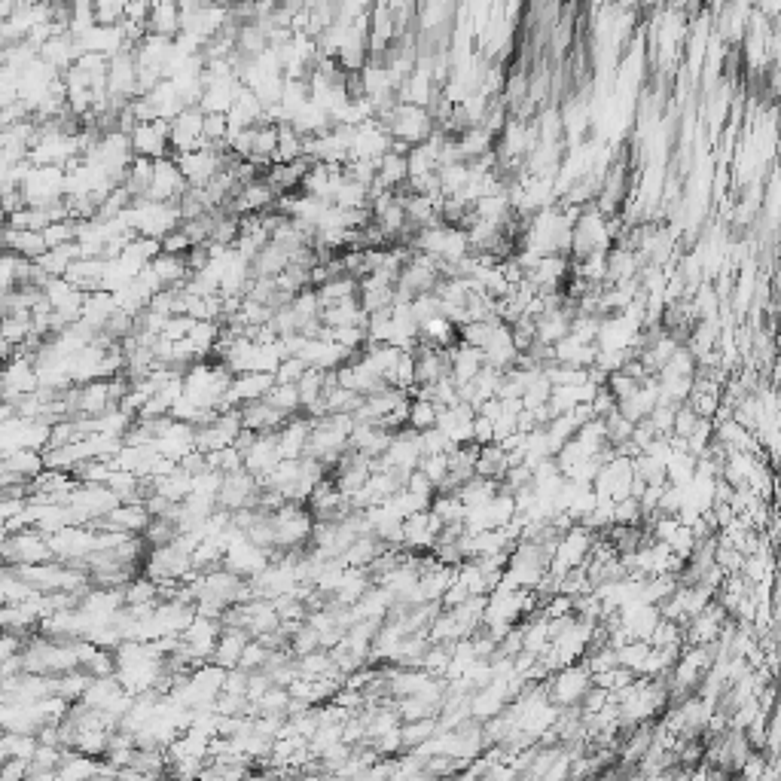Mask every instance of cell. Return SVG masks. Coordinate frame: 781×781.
<instances>
[{
	"mask_svg": "<svg viewBox=\"0 0 781 781\" xmlns=\"http://www.w3.org/2000/svg\"><path fill=\"white\" fill-rule=\"evenodd\" d=\"M336 382H339L342 388L360 394V397H370V394H379L382 388H388V385L382 382V376L364 360V354H357L351 364H345V367L336 373Z\"/></svg>",
	"mask_w": 781,
	"mask_h": 781,
	"instance_id": "cell-23",
	"label": "cell"
},
{
	"mask_svg": "<svg viewBox=\"0 0 781 781\" xmlns=\"http://www.w3.org/2000/svg\"><path fill=\"white\" fill-rule=\"evenodd\" d=\"M123 220L135 229V235L153 238V242H165L171 232L184 226V217H180L177 205H165V202H153V199H135L132 208L123 214Z\"/></svg>",
	"mask_w": 781,
	"mask_h": 781,
	"instance_id": "cell-2",
	"label": "cell"
},
{
	"mask_svg": "<svg viewBox=\"0 0 781 781\" xmlns=\"http://www.w3.org/2000/svg\"><path fill=\"white\" fill-rule=\"evenodd\" d=\"M391 440H394V431H388V428H382V425H370V422H360V425H357V422H354L351 452H360V455H367V458L379 461V458L388 452Z\"/></svg>",
	"mask_w": 781,
	"mask_h": 781,
	"instance_id": "cell-27",
	"label": "cell"
},
{
	"mask_svg": "<svg viewBox=\"0 0 781 781\" xmlns=\"http://www.w3.org/2000/svg\"><path fill=\"white\" fill-rule=\"evenodd\" d=\"M275 409H281L284 415H299L303 412V397H299V388L296 385H275L266 397Z\"/></svg>",
	"mask_w": 781,
	"mask_h": 781,
	"instance_id": "cell-43",
	"label": "cell"
},
{
	"mask_svg": "<svg viewBox=\"0 0 781 781\" xmlns=\"http://www.w3.org/2000/svg\"><path fill=\"white\" fill-rule=\"evenodd\" d=\"M119 504H123V501H119L107 486H80L77 489V495L71 498V510H74V516H77V522L80 525H98L101 519H107Z\"/></svg>",
	"mask_w": 781,
	"mask_h": 781,
	"instance_id": "cell-12",
	"label": "cell"
},
{
	"mask_svg": "<svg viewBox=\"0 0 781 781\" xmlns=\"http://www.w3.org/2000/svg\"><path fill=\"white\" fill-rule=\"evenodd\" d=\"M4 245H7V254H16V257L31 260V263H37L49 251L43 232H34V229H7Z\"/></svg>",
	"mask_w": 781,
	"mask_h": 781,
	"instance_id": "cell-30",
	"label": "cell"
},
{
	"mask_svg": "<svg viewBox=\"0 0 781 781\" xmlns=\"http://www.w3.org/2000/svg\"><path fill=\"white\" fill-rule=\"evenodd\" d=\"M80 257H83L80 245H65V248H52V251H46V254L37 260V266H40L49 278H65L68 269H71Z\"/></svg>",
	"mask_w": 781,
	"mask_h": 781,
	"instance_id": "cell-37",
	"label": "cell"
},
{
	"mask_svg": "<svg viewBox=\"0 0 781 781\" xmlns=\"http://www.w3.org/2000/svg\"><path fill=\"white\" fill-rule=\"evenodd\" d=\"M104 269H107V260L104 257H80L71 269H68V281L77 284L83 293H95L101 290V281H104Z\"/></svg>",
	"mask_w": 781,
	"mask_h": 781,
	"instance_id": "cell-33",
	"label": "cell"
},
{
	"mask_svg": "<svg viewBox=\"0 0 781 781\" xmlns=\"http://www.w3.org/2000/svg\"><path fill=\"white\" fill-rule=\"evenodd\" d=\"M385 129L391 132V138H394V144H400V147H406V150H412V147H418V144H425V141H431L434 135H437V119L431 116V110L428 107H418V104H397L385 119Z\"/></svg>",
	"mask_w": 781,
	"mask_h": 781,
	"instance_id": "cell-3",
	"label": "cell"
},
{
	"mask_svg": "<svg viewBox=\"0 0 781 781\" xmlns=\"http://www.w3.org/2000/svg\"><path fill=\"white\" fill-rule=\"evenodd\" d=\"M104 769V760L86 757L80 751H65L58 763V781H95Z\"/></svg>",
	"mask_w": 781,
	"mask_h": 781,
	"instance_id": "cell-32",
	"label": "cell"
},
{
	"mask_svg": "<svg viewBox=\"0 0 781 781\" xmlns=\"http://www.w3.org/2000/svg\"><path fill=\"white\" fill-rule=\"evenodd\" d=\"M40 391V376L34 367V357L19 354L13 360H7L4 370V403H19L22 397H31Z\"/></svg>",
	"mask_w": 781,
	"mask_h": 781,
	"instance_id": "cell-17",
	"label": "cell"
},
{
	"mask_svg": "<svg viewBox=\"0 0 781 781\" xmlns=\"http://www.w3.org/2000/svg\"><path fill=\"white\" fill-rule=\"evenodd\" d=\"M272 525H275L278 553H306L312 547V534H315L318 519L312 516V510H306V504L287 501L278 513H272Z\"/></svg>",
	"mask_w": 781,
	"mask_h": 781,
	"instance_id": "cell-1",
	"label": "cell"
},
{
	"mask_svg": "<svg viewBox=\"0 0 781 781\" xmlns=\"http://www.w3.org/2000/svg\"><path fill=\"white\" fill-rule=\"evenodd\" d=\"M190 193V184L184 171H180V165L174 162V156L168 159H159L156 162V177H153V187H150V196L153 202H165V205H180V199H184Z\"/></svg>",
	"mask_w": 781,
	"mask_h": 781,
	"instance_id": "cell-18",
	"label": "cell"
},
{
	"mask_svg": "<svg viewBox=\"0 0 781 781\" xmlns=\"http://www.w3.org/2000/svg\"><path fill=\"white\" fill-rule=\"evenodd\" d=\"M290 254L284 251V248H278V245H266L257 257H254V278H278L281 272H287V266H290Z\"/></svg>",
	"mask_w": 781,
	"mask_h": 781,
	"instance_id": "cell-39",
	"label": "cell"
},
{
	"mask_svg": "<svg viewBox=\"0 0 781 781\" xmlns=\"http://www.w3.org/2000/svg\"><path fill=\"white\" fill-rule=\"evenodd\" d=\"M312 428L315 418H309L306 412L293 415L290 422L278 431V449L284 455V461H299L309 452V440H312Z\"/></svg>",
	"mask_w": 781,
	"mask_h": 781,
	"instance_id": "cell-22",
	"label": "cell"
},
{
	"mask_svg": "<svg viewBox=\"0 0 781 781\" xmlns=\"http://www.w3.org/2000/svg\"><path fill=\"white\" fill-rule=\"evenodd\" d=\"M150 522H153V513L147 510V504H119L107 519H101L92 528H107V531H123V534H132V537H144Z\"/></svg>",
	"mask_w": 781,
	"mask_h": 781,
	"instance_id": "cell-25",
	"label": "cell"
},
{
	"mask_svg": "<svg viewBox=\"0 0 781 781\" xmlns=\"http://www.w3.org/2000/svg\"><path fill=\"white\" fill-rule=\"evenodd\" d=\"M129 138L135 156L141 159L159 162L171 156V123H162V119H156V123H138Z\"/></svg>",
	"mask_w": 781,
	"mask_h": 781,
	"instance_id": "cell-19",
	"label": "cell"
},
{
	"mask_svg": "<svg viewBox=\"0 0 781 781\" xmlns=\"http://www.w3.org/2000/svg\"><path fill=\"white\" fill-rule=\"evenodd\" d=\"M248 644H251V635H248L245 629L223 626V635H220V641H217V650H214L211 663L220 666V669H226V672L238 669V666H242V656H245Z\"/></svg>",
	"mask_w": 781,
	"mask_h": 781,
	"instance_id": "cell-28",
	"label": "cell"
},
{
	"mask_svg": "<svg viewBox=\"0 0 781 781\" xmlns=\"http://www.w3.org/2000/svg\"><path fill=\"white\" fill-rule=\"evenodd\" d=\"M260 492H263V483L251 473V470H235V473H226L223 476V486H220V495H217V507L226 510V513H238V510H251L257 507L260 501Z\"/></svg>",
	"mask_w": 781,
	"mask_h": 781,
	"instance_id": "cell-10",
	"label": "cell"
},
{
	"mask_svg": "<svg viewBox=\"0 0 781 781\" xmlns=\"http://www.w3.org/2000/svg\"><path fill=\"white\" fill-rule=\"evenodd\" d=\"M116 781H162V775H147V772H138V769H119Z\"/></svg>",
	"mask_w": 781,
	"mask_h": 781,
	"instance_id": "cell-49",
	"label": "cell"
},
{
	"mask_svg": "<svg viewBox=\"0 0 781 781\" xmlns=\"http://www.w3.org/2000/svg\"><path fill=\"white\" fill-rule=\"evenodd\" d=\"M473 425H476V409L470 403H464V400L455 403V406L440 409L437 431L452 443V449H461V446L473 443Z\"/></svg>",
	"mask_w": 781,
	"mask_h": 781,
	"instance_id": "cell-20",
	"label": "cell"
},
{
	"mask_svg": "<svg viewBox=\"0 0 781 781\" xmlns=\"http://www.w3.org/2000/svg\"><path fill=\"white\" fill-rule=\"evenodd\" d=\"M0 437H4V455L10 452H46L49 440H52V425L46 422H34V418H10L0 428Z\"/></svg>",
	"mask_w": 781,
	"mask_h": 781,
	"instance_id": "cell-11",
	"label": "cell"
},
{
	"mask_svg": "<svg viewBox=\"0 0 781 781\" xmlns=\"http://www.w3.org/2000/svg\"><path fill=\"white\" fill-rule=\"evenodd\" d=\"M119 312L116 306V296L107 293V290H95V293H86V306H83V324H89L95 333H104V327L110 324V318Z\"/></svg>",
	"mask_w": 781,
	"mask_h": 781,
	"instance_id": "cell-31",
	"label": "cell"
},
{
	"mask_svg": "<svg viewBox=\"0 0 781 781\" xmlns=\"http://www.w3.org/2000/svg\"><path fill=\"white\" fill-rule=\"evenodd\" d=\"M592 687H595V684H592V672H589L583 663L565 666V669H559V672H553V675L547 678V693H550L553 705L562 708V711L580 708Z\"/></svg>",
	"mask_w": 781,
	"mask_h": 781,
	"instance_id": "cell-7",
	"label": "cell"
},
{
	"mask_svg": "<svg viewBox=\"0 0 781 781\" xmlns=\"http://www.w3.org/2000/svg\"><path fill=\"white\" fill-rule=\"evenodd\" d=\"M242 422H245V428L254 431V434H278V431L290 422V415H284L281 409H275L269 400H257V403H248V406L242 409Z\"/></svg>",
	"mask_w": 781,
	"mask_h": 781,
	"instance_id": "cell-29",
	"label": "cell"
},
{
	"mask_svg": "<svg viewBox=\"0 0 781 781\" xmlns=\"http://www.w3.org/2000/svg\"><path fill=\"white\" fill-rule=\"evenodd\" d=\"M177 537H180V528H177V522H171V519H153L150 528L144 531V540H147L150 550L168 547V544H174Z\"/></svg>",
	"mask_w": 781,
	"mask_h": 781,
	"instance_id": "cell-44",
	"label": "cell"
},
{
	"mask_svg": "<svg viewBox=\"0 0 781 781\" xmlns=\"http://www.w3.org/2000/svg\"><path fill=\"white\" fill-rule=\"evenodd\" d=\"M306 141H309V138L299 135V132L293 129V123L278 126V162H299V159H306Z\"/></svg>",
	"mask_w": 781,
	"mask_h": 781,
	"instance_id": "cell-42",
	"label": "cell"
},
{
	"mask_svg": "<svg viewBox=\"0 0 781 781\" xmlns=\"http://www.w3.org/2000/svg\"><path fill=\"white\" fill-rule=\"evenodd\" d=\"M0 470H4V486H10V483H34V479L46 470V458H43V452H31V449L10 452V455H4V464H0Z\"/></svg>",
	"mask_w": 781,
	"mask_h": 781,
	"instance_id": "cell-26",
	"label": "cell"
},
{
	"mask_svg": "<svg viewBox=\"0 0 781 781\" xmlns=\"http://www.w3.org/2000/svg\"><path fill=\"white\" fill-rule=\"evenodd\" d=\"M309 370H312V367L306 364L303 357H287L284 364L278 367V373H275V382H278V385H299Z\"/></svg>",
	"mask_w": 781,
	"mask_h": 781,
	"instance_id": "cell-46",
	"label": "cell"
},
{
	"mask_svg": "<svg viewBox=\"0 0 781 781\" xmlns=\"http://www.w3.org/2000/svg\"><path fill=\"white\" fill-rule=\"evenodd\" d=\"M34 763L31 760H4V769H0V781H28L31 778Z\"/></svg>",
	"mask_w": 781,
	"mask_h": 781,
	"instance_id": "cell-48",
	"label": "cell"
},
{
	"mask_svg": "<svg viewBox=\"0 0 781 781\" xmlns=\"http://www.w3.org/2000/svg\"><path fill=\"white\" fill-rule=\"evenodd\" d=\"M360 351H351L327 336H315V339H306L303 351H299L296 357H303L306 364L312 370H324V373H339L345 364H351V360L357 357Z\"/></svg>",
	"mask_w": 781,
	"mask_h": 781,
	"instance_id": "cell-13",
	"label": "cell"
},
{
	"mask_svg": "<svg viewBox=\"0 0 781 781\" xmlns=\"http://www.w3.org/2000/svg\"><path fill=\"white\" fill-rule=\"evenodd\" d=\"M443 537V522L434 510H422L403 522V550L409 553H434Z\"/></svg>",
	"mask_w": 781,
	"mask_h": 781,
	"instance_id": "cell-16",
	"label": "cell"
},
{
	"mask_svg": "<svg viewBox=\"0 0 781 781\" xmlns=\"http://www.w3.org/2000/svg\"><path fill=\"white\" fill-rule=\"evenodd\" d=\"M245 431L242 422V409H232V412H217L211 422H205L202 428H196V449L205 455H214L220 449H229L238 443Z\"/></svg>",
	"mask_w": 781,
	"mask_h": 781,
	"instance_id": "cell-8",
	"label": "cell"
},
{
	"mask_svg": "<svg viewBox=\"0 0 781 781\" xmlns=\"http://www.w3.org/2000/svg\"><path fill=\"white\" fill-rule=\"evenodd\" d=\"M437 418H440V406L428 397H412L409 403V428L425 434L431 428H437Z\"/></svg>",
	"mask_w": 781,
	"mask_h": 781,
	"instance_id": "cell-41",
	"label": "cell"
},
{
	"mask_svg": "<svg viewBox=\"0 0 781 781\" xmlns=\"http://www.w3.org/2000/svg\"><path fill=\"white\" fill-rule=\"evenodd\" d=\"M123 595H126V608H156V605H162V586L159 583H153L150 577H135L126 589H123Z\"/></svg>",
	"mask_w": 781,
	"mask_h": 781,
	"instance_id": "cell-36",
	"label": "cell"
},
{
	"mask_svg": "<svg viewBox=\"0 0 781 781\" xmlns=\"http://www.w3.org/2000/svg\"><path fill=\"white\" fill-rule=\"evenodd\" d=\"M391 150H394V138H391V132L385 129L382 119H370V123H364L360 129H354L351 159H364V162H376V165H379Z\"/></svg>",
	"mask_w": 781,
	"mask_h": 781,
	"instance_id": "cell-15",
	"label": "cell"
},
{
	"mask_svg": "<svg viewBox=\"0 0 781 781\" xmlns=\"http://www.w3.org/2000/svg\"><path fill=\"white\" fill-rule=\"evenodd\" d=\"M281 461H284V455L278 449V434H260L254 440V446L245 452V470H251L260 483L278 470Z\"/></svg>",
	"mask_w": 781,
	"mask_h": 781,
	"instance_id": "cell-24",
	"label": "cell"
},
{
	"mask_svg": "<svg viewBox=\"0 0 781 781\" xmlns=\"http://www.w3.org/2000/svg\"><path fill=\"white\" fill-rule=\"evenodd\" d=\"M77 226H80L77 220H58V223L46 226L43 238H46L49 251L52 248H65V245H77Z\"/></svg>",
	"mask_w": 781,
	"mask_h": 781,
	"instance_id": "cell-45",
	"label": "cell"
},
{
	"mask_svg": "<svg viewBox=\"0 0 781 781\" xmlns=\"http://www.w3.org/2000/svg\"><path fill=\"white\" fill-rule=\"evenodd\" d=\"M205 110L187 107L177 119H171V156H184L205 147Z\"/></svg>",
	"mask_w": 781,
	"mask_h": 781,
	"instance_id": "cell-14",
	"label": "cell"
},
{
	"mask_svg": "<svg viewBox=\"0 0 781 781\" xmlns=\"http://www.w3.org/2000/svg\"><path fill=\"white\" fill-rule=\"evenodd\" d=\"M269 565H272V553H266L263 547H257L242 528H235V534H232V540H229V547H226V556H223V568L232 571V574H238V577H245V580H254V577H260Z\"/></svg>",
	"mask_w": 781,
	"mask_h": 781,
	"instance_id": "cell-6",
	"label": "cell"
},
{
	"mask_svg": "<svg viewBox=\"0 0 781 781\" xmlns=\"http://www.w3.org/2000/svg\"><path fill=\"white\" fill-rule=\"evenodd\" d=\"M193 574V550L184 544V540H174L168 547H156L147 553L144 562V577H150L159 586H174L184 583Z\"/></svg>",
	"mask_w": 781,
	"mask_h": 781,
	"instance_id": "cell-4",
	"label": "cell"
},
{
	"mask_svg": "<svg viewBox=\"0 0 781 781\" xmlns=\"http://www.w3.org/2000/svg\"><path fill=\"white\" fill-rule=\"evenodd\" d=\"M147 28H150V34L177 40L180 28H184V16H180V7H177V4H153Z\"/></svg>",
	"mask_w": 781,
	"mask_h": 781,
	"instance_id": "cell-35",
	"label": "cell"
},
{
	"mask_svg": "<svg viewBox=\"0 0 781 781\" xmlns=\"http://www.w3.org/2000/svg\"><path fill=\"white\" fill-rule=\"evenodd\" d=\"M0 595H4V605H28L40 595L22 574L19 568H7L4 565V577H0Z\"/></svg>",
	"mask_w": 781,
	"mask_h": 781,
	"instance_id": "cell-34",
	"label": "cell"
},
{
	"mask_svg": "<svg viewBox=\"0 0 781 781\" xmlns=\"http://www.w3.org/2000/svg\"><path fill=\"white\" fill-rule=\"evenodd\" d=\"M49 547H52L55 562L83 565L98 550V534L89 525H71L58 534H49Z\"/></svg>",
	"mask_w": 781,
	"mask_h": 781,
	"instance_id": "cell-9",
	"label": "cell"
},
{
	"mask_svg": "<svg viewBox=\"0 0 781 781\" xmlns=\"http://www.w3.org/2000/svg\"><path fill=\"white\" fill-rule=\"evenodd\" d=\"M40 748L37 736L28 733H4V742H0V757L4 760H34Z\"/></svg>",
	"mask_w": 781,
	"mask_h": 781,
	"instance_id": "cell-40",
	"label": "cell"
},
{
	"mask_svg": "<svg viewBox=\"0 0 781 781\" xmlns=\"http://www.w3.org/2000/svg\"><path fill=\"white\" fill-rule=\"evenodd\" d=\"M275 385H278V382H275V376H269V373H245V376H235V379H232V388H229V397H226V403H223L220 412L245 409L248 403L266 400Z\"/></svg>",
	"mask_w": 781,
	"mask_h": 781,
	"instance_id": "cell-21",
	"label": "cell"
},
{
	"mask_svg": "<svg viewBox=\"0 0 781 781\" xmlns=\"http://www.w3.org/2000/svg\"><path fill=\"white\" fill-rule=\"evenodd\" d=\"M4 562H7V568H31V565L55 562L52 547H49V534H43L37 528H25V531L4 537Z\"/></svg>",
	"mask_w": 781,
	"mask_h": 781,
	"instance_id": "cell-5",
	"label": "cell"
},
{
	"mask_svg": "<svg viewBox=\"0 0 781 781\" xmlns=\"http://www.w3.org/2000/svg\"><path fill=\"white\" fill-rule=\"evenodd\" d=\"M95 19L104 28H119L126 22V4H110V0H98L95 4Z\"/></svg>",
	"mask_w": 781,
	"mask_h": 781,
	"instance_id": "cell-47",
	"label": "cell"
},
{
	"mask_svg": "<svg viewBox=\"0 0 781 781\" xmlns=\"http://www.w3.org/2000/svg\"><path fill=\"white\" fill-rule=\"evenodd\" d=\"M245 781H269V775H266V772H251Z\"/></svg>",
	"mask_w": 781,
	"mask_h": 781,
	"instance_id": "cell-50",
	"label": "cell"
},
{
	"mask_svg": "<svg viewBox=\"0 0 781 781\" xmlns=\"http://www.w3.org/2000/svg\"><path fill=\"white\" fill-rule=\"evenodd\" d=\"M318 296L324 306H336V303H348V299H357L360 296V281L354 275H336L330 278L327 284L318 287Z\"/></svg>",
	"mask_w": 781,
	"mask_h": 781,
	"instance_id": "cell-38",
	"label": "cell"
}]
</instances>
